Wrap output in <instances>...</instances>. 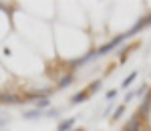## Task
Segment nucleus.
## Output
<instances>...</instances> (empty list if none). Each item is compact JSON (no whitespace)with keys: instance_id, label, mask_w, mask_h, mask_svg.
I'll use <instances>...</instances> for the list:
<instances>
[{"instance_id":"obj_1","label":"nucleus","mask_w":151,"mask_h":131,"mask_svg":"<svg viewBox=\"0 0 151 131\" xmlns=\"http://www.w3.org/2000/svg\"><path fill=\"white\" fill-rule=\"evenodd\" d=\"M125 40H127V32H125V35H119V36H115V38H113V40H109L107 45H103V47H99L97 50H95V55H97V57H103V55H107V53H111L113 48H117L119 45H121V42H125Z\"/></svg>"},{"instance_id":"obj_17","label":"nucleus","mask_w":151,"mask_h":131,"mask_svg":"<svg viewBox=\"0 0 151 131\" xmlns=\"http://www.w3.org/2000/svg\"><path fill=\"white\" fill-rule=\"evenodd\" d=\"M6 121H8V115L0 113V125H6Z\"/></svg>"},{"instance_id":"obj_13","label":"nucleus","mask_w":151,"mask_h":131,"mask_svg":"<svg viewBox=\"0 0 151 131\" xmlns=\"http://www.w3.org/2000/svg\"><path fill=\"white\" fill-rule=\"evenodd\" d=\"M58 113H60L58 109H48V111L45 113V115H47V117H58Z\"/></svg>"},{"instance_id":"obj_2","label":"nucleus","mask_w":151,"mask_h":131,"mask_svg":"<svg viewBox=\"0 0 151 131\" xmlns=\"http://www.w3.org/2000/svg\"><path fill=\"white\" fill-rule=\"evenodd\" d=\"M123 131H143V117H141L139 113H137V115H133V117L125 123Z\"/></svg>"},{"instance_id":"obj_4","label":"nucleus","mask_w":151,"mask_h":131,"mask_svg":"<svg viewBox=\"0 0 151 131\" xmlns=\"http://www.w3.org/2000/svg\"><path fill=\"white\" fill-rule=\"evenodd\" d=\"M149 111H151V93H147L145 99H143V103H141V107H139V115L145 119L149 115Z\"/></svg>"},{"instance_id":"obj_11","label":"nucleus","mask_w":151,"mask_h":131,"mask_svg":"<svg viewBox=\"0 0 151 131\" xmlns=\"http://www.w3.org/2000/svg\"><path fill=\"white\" fill-rule=\"evenodd\" d=\"M123 113H125V103H123V105H119V107L115 109V113H113V117H111V121H117L119 117H121V115H123Z\"/></svg>"},{"instance_id":"obj_8","label":"nucleus","mask_w":151,"mask_h":131,"mask_svg":"<svg viewBox=\"0 0 151 131\" xmlns=\"http://www.w3.org/2000/svg\"><path fill=\"white\" fill-rule=\"evenodd\" d=\"M50 107V99L48 97H35V109H47Z\"/></svg>"},{"instance_id":"obj_15","label":"nucleus","mask_w":151,"mask_h":131,"mask_svg":"<svg viewBox=\"0 0 151 131\" xmlns=\"http://www.w3.org/2000/svg\"><path fill=\"white\" fill-rule=\"evenodd\" d=\"M131 99H135V89H133V91H127V95H125V103H129Z\"/></svg>"},{"instance_id":"obj_5","label":"nucleus","mask_w":151,"mask_h":131,"mask_svg":"<svg viewBox=\"0 0 151 131\" xmlns=\"http://www.w3.org/2000/svg\"><path fill=\"white\" fill-rule=\"evenodd\" d=\"M89 91L87 89H83V91H79V93H75V95L70 97V105H79V103H83V101H87L89 99Z\"/></svg>"},{"instance_id":"obj_9","label":"nucleus","mask_w":151,"mask_h":131,"mask_svg":"<svg viewBox=\"0 0 151 131\" xmlns=\"http://www.w3.org/2000/svg\"><path fill=\"white\" fill-rule=\"evenodd\" d=\"M45 113L40 111V109H28V111H22V117L24 119H38V117H42Z\"/></svg>"},{"instance_id":"obj_12","label":"nucleus","mask_w":151,"mask_h":131,"mask_svg":"<svg viewBox=\"0 0 151 131\" xmlns=\"http://www.w3.org/2000/svg\"><path fill=\"white\" fill-rule=\"evenodd\" d=\"M145 91H147V83H143L139 87V89H135V97H139V95H143V93H145Z\"/></svg>"},{"instance_id":"obj_14","label":"nucleus","mask_w":151,"mask_h":131,"mask_svg":"<svg viewBox=\"0 0 151 131\" xmlns=\"http://www.w3.org/2000/svg\"><path fill=\"white\" fill-rule=\"evenodd\" d=\"M99 85H101V81H95V83H91V87H89L87 91H89V93H95V91L99 89Z\"/></svg>"},{"instance_id":"obj_10","label":"nucleus","mask_w":151,"mask_h":131,"mask_svg":"<svg viewBox=\"0 0 151 131\" xmlns=\"http://www.w3.org/2000/svg\"><path fill=\"white\" fill-rule=\"evenodd\" d=\"M137 75H139V71H133V73H129L127 77L123 79V83H121V89H129V87H131V83H133V81L137 79Z\"/></svg>"},{"instance_id":"obj_6","label":"nucleus","mask_w":151,"mask_h":131,"mask_svg":"<svg viewBox=\"0 0 151 131\" xmlns=\"http://www.w3.org/2000/svg\"><path fill=\"white\" fill-rule=\"evenodd\" d=\"M73 127H75V117H69V119H63L58 123L57 131H73Z\"/></svg>"},{"instance_id":"obj_16","label":"nucleus","mask_w":151,"mask_h":131,"mask_svg":"<svg viewBox=\"0 0 151 131\" xmlns=\"http://www.w3.org/2000/svg\"><path fill=\"white\" fill-rule=\"evenodd\" d=\"M117 97V89H111V91H107V99L111 101V99H115Z\"/></svg>"},{"instance_id":"obj_18","label":"nucleus","mask_w":151,"mask_h":131,"mask_svg":"<svg viewBox=\"0 0 151 131\" xmlns=\"http://www.w3.org/2000/svg\"><path fill=\"white\" fill-rule=\"evenodd\" d=\"M73 131H85V129H83V127H75Z\"/></svg>"},{"instance_id":"obj_7","label":"nucleus","mask_w":151,"mask_h":131,"mask_svg":"<svg viewBox=\"0 0 151 131\" xmlns=\"http://www.w3.org/2000/svg\"><path fill=\"white\" fill-rule=\"evenodd\" d=\"M73 81H75V75H73V71H70L69 75H65V77H63V79L58 81V85H57V91H60V89H67V87H69V85L73 83Z\"/></svg>"},{"instance_id":"obj_3","label":"nucleus","mask_w":151,"mask_h":131,"mask_svg":"<svg viewBox=\"0 0 151 131\" xmlns=\"http://www.w3.org/2000/svg\"><path fill=\"white\" fill-rule=\"evenodd\" d=\"M20 103H24L22 97L12 93H0V105H20Z\"/></svg>"}]
</instances>
